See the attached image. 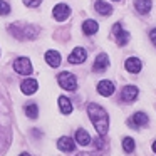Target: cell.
I'll list each match as a JSON object with an SVG mask.
<instances>
[{
  "label": "cell",
  "instance_id": "ac0fdd59",
  "mask_svg": "<svg viewBox=\"0 0 156 156\" xmlns=\"http://www.w3.org/2000/svg\"><path fill=\"white\" fill-rule=\"evenodd\" d=\"M151 0H134V9L139 12L141 15L144 14H149V10H151Z\"/></svg>",
  "mask_w": 156,
  "mask_h": 156
},
{
  "label": "cell",
  "instance_id": "d6986e66",
  "mask_svg": "<svg viewBox=\"0 0 156 156\" xmlns=\"http://www.w3.org/2000/svg\"><path fill=\"white\" fill-rule=\"evenodd\" d=\"M98 29H99V25H98V22L96 20H86L84 24H82V32H84L86 35H94L96 32H98Z\"/></svg>",
  "mask_w": 156,
  "mask_h": 156
},
{
  "label": "cell",
  "instance_id": "7a4b0ae2",
  "mask_svg": "<svg viewBox=\"0 0 156 156\" xmlns=\"http://www.w3.org/2000/svg\"><path fill=\"white\" fill-rule=\"evenodd\" d=\"M9 30H10L17 39H25V37L27 39H35L37 37V32H39L37 29L32 27V25H27V27H25V25H10Z\"/></svg>",
  "mask_w": 156,
  "mask_h": 156
},
{
  "label": "cell",
  "instance_id": "3957f363",
  "mask_svg": "<svg viewBox=\"0 0 156 156\" xmlns=\"http://www.w3.org/2000/svg\"><path fill=\"white\" fill-rule=\"evenodd\" d=\"M57 82L62 89H66V91H76V89H77V79H76V76L71 74V72H61V74L57 76Z\"/></svg>",
  "mask_w": 156,
  "mask_h": 156
},
{
  "label": "cell",
  "instance_id": "484cf974",
  "mask_svg": "<svg viewBox=\"0 0 156 156\" xmlns=\"http://www.w3.org/2000/svg\"><path fill=\"white\" fill-rule=\"evenodd\" d=\"M96 146H98L99 149H101L102 146H104V144H102V138H101V136H99V139H98V141H96Z\"/></svg>",
  "mask_w": 156,
  "mask_h": 156
},
{
  "label": "cell",
  "instance_id": "f1b7e54d",
  "mask_svg": "<svg viewBox=\"0 0 156 156\" xmlns=\"http://www.w3.org/2000/svg\"><path fill=\"white\" fill-rule=\"evenodd\" d=\"M0 116H2V104H0ZM0 133H2V129H0Z\"/></svg>",
  "mask_w": 156,
  "mask_h": 156
},
{
  "label": "cell",
  "instance_id": "52a82bcc",
  "mask_svg": "<svg viewBox=\"0 0 156 156\" xmlns=\"http://www.w3.org/2000/svg\"><path fill=\"white\" fill-rule=\"evenodd\" d=\"M52 15H54V19L57 22H64L71 15V7L66 4H57L54 7V10H52Z\"/></svg>",
  "mask_w": 156,
  "mask_h": 156
},
{
  "label": "cell",
  "instance_id": "d4e9b609",
  "mask_svg": "<svg viewBox=\"0 0 156 156\" xmlns=\"http://www.w3.org/2000/svg\"><path fill=\"white\" fill-rule=\"evenodd\" d=\"M149 37H151L153 44L156 45V29H153V30H151V34H149Z\"/></svg>",
  "mask_w": 156,
  "mask_h": 156
},
{
  "label": "cell",
  "instance_id": "44dd1931",
  "mask_svg": "<svg viewBox=\"0 0 156 156\" xmlns=\"http://www.w3.org/2000/svg\"><path fill=\"white\" fill-rule=\"evenodd\" d=\"M24 111H25V114H27L30 119H35L39 116V106L35 104V102H30V104H27L24 108Z\"/></svg>",
  "mask_w": 156,
  "mask_h": 156
},
{
  "label": "cell",
  "instance_id": "9c48e42d",
  "mask_svg": "<svg viewBox=\"0 0 156 156\" xmlns=\"http://www.w3.org/2000/svg\"><path fill=\"white\" fill-rule=\"evenodd\" d=\"M112 34H114V37H116L118 45H126L129 42V34L121 29V24H116L114 27H112Z\"/></svg>",
  "mask_w": 156,
  "mask_h": 156
},
{
  "label": "cell",
  "instance_id": "2e32d148",
  "mask_svg": "<svg viewBox=\"0 0 156 156\" xmlns=\"http://www.w3.org/2000/svg\"><path fill=\"white\" fill-rule=\"evenodd\" d=\"M94 9H96V12L98 14H101V15H111L112 14V7L109 4H106L104 0H96V4H94Z\"/></svg>",
  "mask_w": 156,
  "mask_h": 156
},
{
  "label": "cell",
  "instance_id": "5bb4252c",
  "mask_svg": "<svg viewBox=\"0 0 156 156\" xmlns=\"http://www.w3.org/2000/svg\"><path fill=\"white\" fill-rule=\"evenodd\" d=\"M108 64H109V57H108V55H106V54H99L98 57H96V61H94L92 69H94L96 72H102V71H106Z\"/></svg>",
  "mask_w": 156,
  "mask_h": 156
},
{
  "label": "cell",
  "instance_id": "5b68a950",
  "mask_svg": "<svg viewBox=\"0 0 156 156\" xmlns=\"http://www.w3.org/2000/svg\"><path fill=\"white\" fill-rule=\"evenodd\" d=\"M148 116L144 114V112H136V114H133L131 118L128 119V126L133 129H138V128H143V126L148 124Z\"/></svg>",
  "mask_w": 156,
  "mask_h": 156
},
{
  "label": "cell",
  "instance_id": "30bf717a",
  "mask_svg": "<svg viewBox=\"0 0 156 156\" xmlns=\"http://www.w3.org/2000/svg\"><path fill=\"white\" fill-rule=\"evenodd\" d=\"M57 148L64 153H72L76 149V141L72 138H69V136H62L57 141Z\"/></svg>",
  "mask_w": 156,
  "mask_h": 156
},
{
  "label": "cell",
  "instance_id": "e0dca14e",
  "mask_svg": "<svg viewBox=\"0 0 156 156\" xmlns=\"http://www.w3.org/2000/svg\"><path fill=\"white\" fill-rule=\"evenodd\" d=\"M76 143H79L81 146L91 144V136L87 134V131H86V129L79 128L77 131H76Z\"/></svg>",
  "mask_w": 156,
  "mask_h": 156
},
{
  "label": "cell",
  "instance_id": "7c38bea8",
  "mask_svg": "<svg viewBox=\"0 0 156 156\" xmlns=\"http://www.w3.org/2000/svg\"><path fill=\"white\" fill-rule=\"evenodd\" d=\"M98 92L104 98H109V96L114 94V84L111 81H101L98 84Z\"/></svg>",
  "mask_w": 156,
  "mask_h": 156
},
{
  "label": "cell",
  "instance_id": "4fadbf2b",
  "mask_svg": "<svg viewBox=\"0 0 156 156\" xmlns=\"http://www.w3.org/2000/svg\"><path fill=\"white\" fill-rule=\"evenodd\" d=\"M124 67L128 72H131V74H138L139 71H141V61H139L138 57H129L128 61L124 62Z\"/></svg>",
  "mask_w": 156,
  "mask_h": 156
},
{
  "label": "cell",
  "instance_id": "9a60e30c",
  "mask_svg": "<svg viewBox=\"0 0 156 156\" xmlns=\"http://www.w3.org/2000/svg\"><path fill=\"white\" fill-rule=\"evenodd\" d=\"M45 62L51 67H59L61 66V54L57 51H47L45 52Z\"/></svg>",
  "mask_w": 156,
  "mask_h": 156
},
{
  "label": "cell",
  "instance_id": "7402d4cb",
  "mask_svg": "<svg viewBox=\"0 0 156 156\" xmlns=\"http://www.w3.org/2000/svg\"><path fill=\"white\" fill-rule=\"evenodd\" d=\"M134 139L133 138H124L122 139V149H124L126 153H133L134 151Z\"/></svg>",
  "mask_w": 156,
  "mask_h": 156
},
{
  "label": "cell",
  "instance_id": "8992f818",
  "mask_svg": "<svg viewBox=\"0 0 156 156\" xmlns=\"http://www.w3.org/2000/svg\"><path fill=\"white\" fill-rule=\"evenodd\" d=\"M138 94H139V89L136 87V86H126V87H122V91H121L119 101H122V102H133L136 98H138Z\"/></svg>",
  "mask_w": 156,
  "mask_h": 156
},
{
  "label": "cell",
  "instance_id": "8fae6325",
  "mask_svg": "<svg viewBox=\"0 0 156 156\" xmlns=\"http://www.w3.org/2000/svg\"><path fill=\"white\" fill-rule=\"evenodd\" d=\"M20 89H22V92H24V94L30 96V94H34V92L39 89V84H37V81H35V79H29L27 77V79H24V81H22Z\"/></svg>",
  "mask_w": 156,
  "mask_h": 156
},
{
  "label": "cell",
  "instance_id": "83f0119b",
  "mask_svg": "<svg viewBox=\"0 0 156 156\" xmlns=\"http://www.w3.org/2000/svg\"><path fill=\"white\" fill-rule=\"evenodd\" d=\"M20 156H30V154H29V153H22Z\"/></svg>",
  "mask_w": 156,
  "mask_h": 156
},
{
  "label": "cell",
  "instance_id": "4316f807",
  "mask_svg": "<svg viewBox=\"0 0 156 156\" xmlns=\"http://www.w3.org/2000/svg\"><path fill=\"white\" fill-rule=\"evenodd\" d=\"M153 151H154V153H156V141H154V143H153Z\"/></svg>",
  "mask_w": 156,
  "mask_h": 156
},
{
  "label": "cell",
  "instance_id": "ba28073f",
  "mask_svg": "<svg viewBox=\"0 0 156 156\" xmlns=\"http://www.w3.org/2000/svg\"><path fill=\"white\" fill-rule=\"evenodd\" d=\"M87 59V52H86L84 47H76L74 51H72V54L67 57V61L71 62V64H82V62Z\"/></svg>",
  "mask_w": 156,
  "mask_h": 156
},
{
  "label": "cell",
  "instance_id": "277c9868",
  "mask_svg": "<svg viewBox=\"0 0 156 156\" xmlns=\"http://www.w3.org/2000/svg\"><path fill=\"white\" fill-rule=\"evenodd\" d=\"M14 71L20 76H29L32 72V64L27 57H19L14 61Z\"/></svg>",
  "mask_w": 156,
  "mask_h": 156
},
{
  "label": "cell",
  "instance_id": "f546056e",
  "mask_svg": "<svg viewBox=\"0 0 156 156\" xmlns=\"http://www.w3.org/2000/svg\"><path fill=\"white\" fill-rule=\"evenodd\" d=\"M114 2H119V0H114Z\"/></svg>",
  "mask_w": 156,
  "mask_h": 156
},
{
  "label": "cell",
  "instance_id": "ffe728a7",
  "mask_svg": "<svg viewBox=\"0 0 156 156\" xmlns=\"http://www.w3.org/2000/svg\"><path fill=\"white\" fill-rule=\"evenodd\" d=\"M59 108H61V112L62 114H71L72 112V102H71V99H67L66 96H61L59 98Z\"/></svg>",
  "mask_w": 156,
  "mask_h": 156
},
{
  "label": "cell",
  "instance_id": "603a6c76",
  "mask_svg": "<svg viewBox=\"0 0 156 156\" xmlns=\"http://www.w3.org/2000/svg\"><path fill=\"white\" fill-rule=\"evenodd\" d=\"M10 14V5L5 0H0V15H9Z\"/></svg>",
  "mask_w": 156,
  "mask_h": 156
},
{
  "label": "cell",
  "instance_id": "6da1fadb",
  "mask_svg": "<svg viewBox=\"0 0 156 156\" xmlns=\"http://www.w3.org/2000/svg\"><path fill=\"white\" fill-rule=\"evenodd\" d=\"M87 114H89L91 122L94 124L98 134L101 138H104L108 134V129H109V116L106 112V109L101 108L99 104H96V102H91L87 106Z\"/></svg>",
  "mask_w": 156,
  "mask_h": 156
},
{
  "label": "cell",
  "instance_id": "cb8c5ba5",
  "mask_svg": "<svg viewBox=\"0 0 156 156\" xmlns=\"http://www.w3.org/2000/svg\"><path fill=\"white\" fill-rule=\"evenodd\" d=\"M27 7H39L42 4V0H22Z\"/></svg>",
  "mask_w": 156,
  "mask_h": 156
}]
</instances>
